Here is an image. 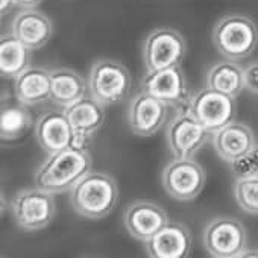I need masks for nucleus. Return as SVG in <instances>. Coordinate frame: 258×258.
Returning a JSON list of instances; mask_svg holds the SVG:
<instances>
[{
  "instance_id": "nucleus-1",
  "label": "nucleus",
  "mask_w": 258,
  "mask_h": 258,
  "mask_svg": "<svg viewBox=\"0 0 258 258\" xmlns=\"http://www.w3.org/2000/svg\"><path fill=\"white\" fill-rule=\"evenodd\" d=\"M91 164L88 149L72 145L43 161L35 173V185L52 195L67 193L91 172Z\"/></svg>"
},
{
  "instance_id": "nucleus-2",
  "label": "nucleus",
  "mask_w": 258,
  "mask_h": 258,
  "mask_svg": "<svg viewBox=\"0 0 258 258\" xmlns=\"http://www.w3.org/2000/svg\"><path fill=\"white\" fill-rule=\"evenodd\" d=\"M73 210L85 219L106 217L118 202V187L112 176L102 172L87 173L72 190Z\"/></svg>"
},
{
  "instance_id": "nucleus-3",
  "label": "nucleus",
  "mask_w": 258,
  "mask_h": 258,
  "mask_svg": "<svg viewBox=\"0 0 258 258\" xmlns=\"http://www.w3.org/2000/svg\"><path fill=\"white\" fill-rule=\"evenodd\" d=\"M213 44L231 61H241L253 53L258 44V28L252 19L240 14L222 17L213 29Z\"/></svg>"
},
{
  "instance_id": "nucleus-4",
  "label": "nucleus",
  "mask_w": 258,
  "mask_h": 258,
  "mask_svg": "<svg viewBox=\"0 0 258 258\" xmlns=\"http://www.w3.org/2000/svg\"><path fill=\"white\" fill-rule=\"evenodd\" d=\"M88 91L103 106L123 102L131 91V75L127 69L114 59H97L88 73Z\"/></svg>"
},
{
  "instance_id": "nucleus-5",
  "label": "nucleus",
  "mask_w": 258,
  "mask_h": 258,
  "mask_svg": "<svg viewBox=\"0 0 258 258\" xmlns=\"http://www.w3.org/2000/svg\"><path fill=\"white\" fill-rule=\"evenodd\" d=\"M16 223L23 231H40L47 228L56 214L53 195L35 187L20 190L11 201Z\"/></svg>"
},
{
  "instance_id": "nucleus-6",
  "label": "nucleus",
  "mask_w": 258,
  "mask_h": 258,
  "mask_svg": "<svg viewBox=\"0 0 258 258\" xmlns=\"http://www.w3.org/2000/svg\"><path fill=\"white\" fill-rule=\"evenodd\" d=\"M185 55L187 43L181 32L172 28L154 29L143 43V62L149 72L181 66Z\"/></svg>"
},
{
  "instance_id": "nucleus-7",
  "label": "nucleus",
  "mask_w": 258,
  "mask_h": 258,
  "mask_svg": "<svg viewBox=\"0 0 258 258\" xmlns=\"http://www.w3.org/2000/svg\"><path fill=\"white\" fill-rule=\"evenodd\" d=\"M187 109L210 133H216L232 123L237 115L235 97L208 87L190 97Z\"/></svg>"
},
{
  "instance_id": "nucleus-8",
  "label": "nucleus",
  "mask_w": 258,
  "mask_h": 258,
  "mask_svg": "<svg viewBox=\"0 0 258 258\" xmlns=\"http://www.w3.org/2000/svg\"><path fill=\"white\" fill-rule=\"evenodd\" d=\"M213 133L185 108L169 124L166 139L175 158H193L211 139Z\"/></svg>"
},
{
  "instance_id": "nucleus-9",
  "label": "nucleus",
  "mask_w": 258,
  "mask_h": 258,
  "mask_svg": "<svg viewBox=\"0 0 258 258\" xmlns=\"http://www.w3.org/2000/svg\"><path fill=\"white\" fill-rule=\"evenodd\" d=\"M164 190L176 201H191L204 190L207 173L195 158H175L161 175Z\"/></svg>"
},
{
  "instance_id": "nucleus-10",
  "label": "nucleus",
  "mask_w": 258,
  "mask_h": 258,
  "mask_svg": "<svg viewBox=\"0 0 258 258\" xmlns=\"http://www.w3.org/2000/svg\"><path fill=\"white\" fill-rule=\"evenodd\" d=\"M246 229L232 217H217L204 229V246L211 256L235 258L246 249Z\"/></svg>"
},
{
  "instance_id": "nucleus-11",
  "label": "nucleus",
  "mask_w": 258,
  "mask_h": 258,
  "mask_svg": "<svg viewBox=\"0 0 258 258\" xmlns=\"http://www.w3.org/2000/svg\"><path fill=\"white\" fill-rule=\"evenodd\" d=\"M142 90L164 102L167 106H188L190 96L181 66L163 70L146 72L142 79Z\"/></svg>"
},
{
  "instance_id": "nucleus-12",
  "label": "nucleus",
  "mask_w": 258,
  "mask_h": 258,
  "mask_svg": "<svg viewBox=\"0 0 258 258\" xmlns=\"http://www.w3.org/2000/svg\"><path fill=\"white\" fill-rule=\"evenodd\" d=\"M167 117V105L142 90L127 106V124L136 136L151 137L163 127Z\"/></svg>"
},
{
  "instance_id": "nucleus-13",
  "label": "nucleus",
  "mask_w": 258,
  "mask_h": 258,
  "mask_svg": "<svg viewBox=\"0 0 258 258\" xmlns=\"http://www.w3.org/2000/svg\"><path fill=\"white\" fill-rule=\"evenodd\" d=\"M105 106L93 96H85L73 105L64 108V112L73 129V146L85 148L97 134L105 121Z\"/></svg>"
},
{
  "instance_id": "nucleus-14",
  "label": "nucleus",
  "mask_w": 258,
  "mask_h": 258,
  "mask_svg": "<svg viewBox=\"0 0 258 258\" xmlns=\"http://www.w3.org/2000/svg\"><path fill=\"white\" fill-rule=\"evenodd\" d=\"M123 223L129 235L145 243L169 223V217L158 204L139 199L126 208Z\"/></svg>"
},
{
  "instance_id": "nucleus-15",
  "label": "nucleus",
  "mask_w": 258,
  "mask_h": 258,
  "mask_svg": "<svg viewBox=\"0 0 258 258\" xmlns=\"http://www.w3.org/2000/svg\"><path fill=\"white\" fill-rule=\"evenodd\" d=\"M145 249L154 258H185L191 252L190 229L179 222H169L145 241Z\"/></svg>"
},
{
  "instance_id": "nucleus-16",
  "label": "nucleus",
  "mask_w": 258,
  "mask_h": 258,
  "mask_svg": "<svg viewBox=\"0 0 258 258\" xmlns=\"http://www.w3.org/2000/svg\"><path fill=\"white\" fill-rule=\"evenodd\" d=\"M35 139L47 154H55L73 145V129L62 111H49L38 117L35 123Z\"/></svg>"
},
{
  "instance_id": "nucleus-17",
  "label": "nucleus",
  "mask_w": 258,
  "mask_h": 258,
  "mask_svg": "<svg viewBox=\"0 0 258 258\" xmlns=\"http://www.w3.org/2000/svg\"><path fill=\"white\" fill-rule=\"evenodd\" d=\"M211 143L217 155L231 164L255 148V137L247 124L234 120L213 133Z\"/></svg>"
},
{
  "instance_id": "nucleus-18",
  "label": "nucleus",
  "mask_w": 258,
  "mask_h": 258,
  "mask_svg": "<svg viewBox=\"0 0 258 258\" xmlns=\"http://www.w3.org/2000/svg\"><path fill=\"white\" fill-rule=\"evenodd\" d=\"M11 34H14L31 50H37L50 41L53 35V25L41 11H37L35 8L23 10L14 17Z\"/></svg>"
},
{
  "instance_id": "nucleus-19",
  "label": "nucleus",
  "mask_w": 258,
  "mask_h": 258,
  "mask_svg": "<svg viewBox=\"0 0 258 258\" xmlns=\"http://www.w3.org/2000/svg\"><path fill=\"white\" fill-rule=\"evenodd\" d=\"M16 99L26 106H35L50 99L52 81L50 70L29 67L14 79Z\"/></svg>"
},
{
  "instance_id": "nucleus-20",
  "label": "nucleus",
  "mask_w": 258,
  "mask_h": 258,
  "mask_svg": "<svg viewBox=\"0 0 258 258\" xmlns=\"http://www.w3.org/2000/svg\"><path fill=\"white\" fill-rule=\"evenodd\" d=\"M52 93L50 100L61 108H67L75 102L87 96L88 82L72 69H55L50 70Z\"/></svg>"
},
{
  "instance_id": "nucleus-21",
  "label": "nucleus",
  "mask_w": 258,
  "mask_h": 258,
  "mask_svg": "<svg viewBox=\"0 0 258 258\" xmlns=\"http://www.w3.org/2000/svg\"><path fill=\"white\" fill-rule=\"evenodd\" d=\"M31 67V49L25 46L14 34L0 38V75L7 79H16Z\"/></svg>"
},
{
  "instance_id": "nucleus-22",
  "label": "nucleus",
  "mask_w": 258,
  "mask_h": 258,
  "mask_svg": "<svg viewBox=\"0 0 258 258\" xmlns=\"http://www.w3.org/2000/svg\"><path fill=\"white\" fill-rule=\"evenodd\" d=\"M207 87L237 97L244 90L243 67H240L237 61L231 59L214 64L207 73Z\"/></svg>"
},
{
  "instance_id": "nucleus-23",
  "label": "nucleus",
  "mask_w": 258,
  "mask_h": 258,
  "mask_svg": "<svg viewBox=\"0 0 258 258\" xmlns=\"http://www.w3.org/2000/svg\"><path fill=\"white\" fill-rule=\"evenodd\" d=\"M32 124V115L26 105L20 100L8 103L0 111V137L4 142L22 139Z\"/></svg>"
},
{
  "instance_id": "nucleus-24",
  "label": "nucleus",
  "mask_w": 258,
  "mask_h": 258,
  "mask_svg": "<svg viewBox=\"0 0 258 258\" xmlns=\"http://www.w3.org/2000/svg\"><path fill=\"white\" fill-rule=\"evenodd\" d=\"M234 198L244 213L258 216V176L235 179Z\"/></svg>"
},
{
  "instance_id": "nucleus-25",
  "label": "nucleus",
  "mask_w": 258,
  "mask_h": 258,
  "mask_svg": "<svg viewBox=\"0 0 258 258\" xmlns=\"http://www.w3.org/2000/svg\"><path fill=\"white\" fill-rule=\"evenodd\" d=\"M231 172L235 179L258 176V146L255 145V148L250 152L231 163Z\"/></svg>"
},
{
  "instance_id": "nucleus-26",
  "label": "nucleus",
  "mask_w": 258,
  "mask_h": 258,
  "mask_svg": "<svg viewBox=\"0 0 258 258\" xmlns=\"http://www.w3.org/2000/svg\"><path fill=\"white\" fill-rule=\"evenodd\" d=\"M243 73H244V88L249 93L258 96V61L246 66L243 69Z\"/></svg>"
},
{
  "instance_id": "nucleus-27",
  "label": "nucleus",
  "mask_w": 258,
  "mask_h": 258,
  "mask_svg": "<svg viewBox=\"0 0 258 258\" xmlns=\"http://www.w3.org/2000/svg\"><path fill=\"white\" fill-rule=\"evenodd\" d=\"M43 0H16V7H20L23 10H32L37 8Z\"/></svg>"
},
{
  "instance_id": "nucleus-28",
  "label": "nucleus",
  "mask_w": 258,
  "mask_h": 258,
  "mask_svg": "<svg viewBox=\"0 0 258 258\" xmlns=\"http://www.w3.org/2000/svg\"><path fill=\"white\" fill-rule=\"evenodd\" d=\"M16 7V0H0V10H2V16L11 11V8Z\"/></svg>"
},
{
  "instance_id": "nucleus-29",
  "label": "nucleus",
  "mask_w": 258,
  "mask_h": 258,
  "mask_svg": "<svg viewBox=\"0 0 258 258\" xmlns=\"http://www.w3.org/2000/svg\"><path fill=\"white\" fill-rule=\"evenodd\" d=\"M240 256H258V250H243L240 253Z\"/></svg>"
}]
</instances>
